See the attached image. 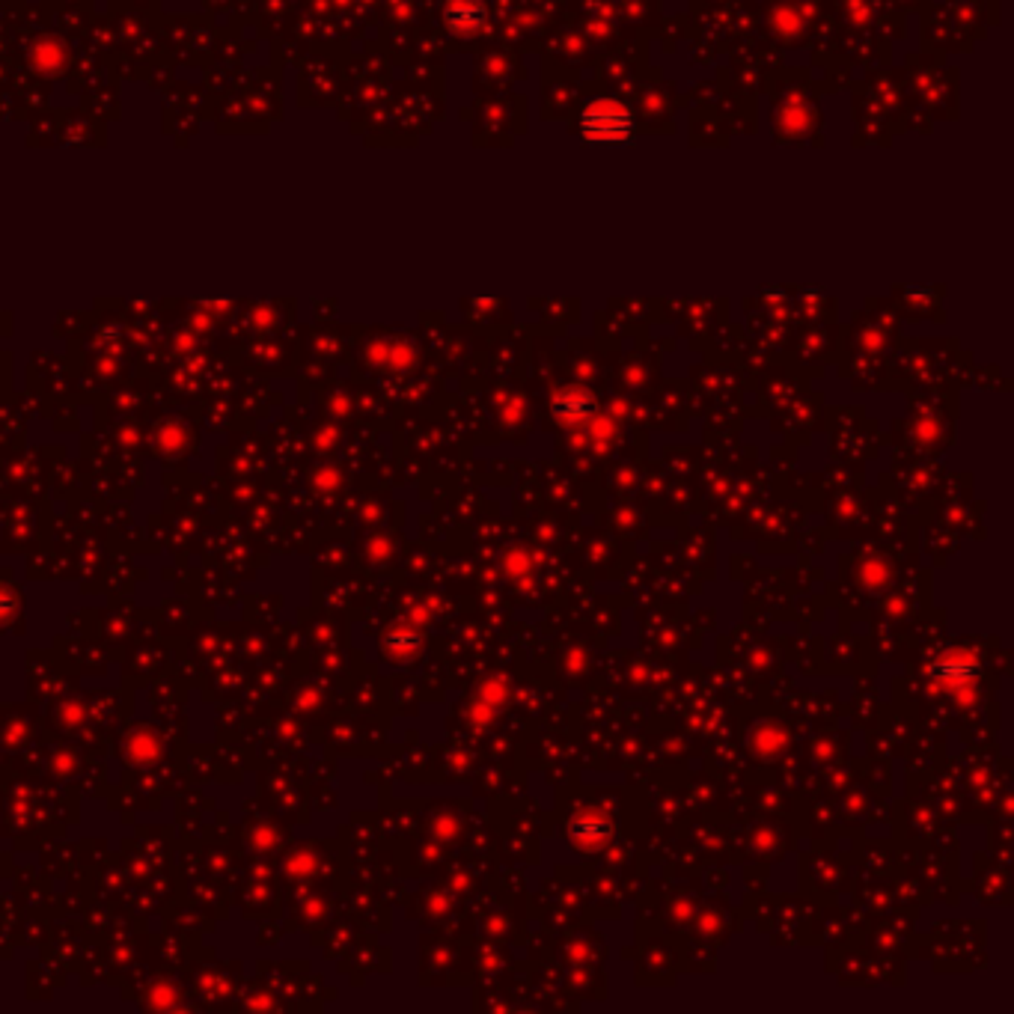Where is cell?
Instances as JSON below:
<instances>
[{
  "instance_id": "6da1fadb",
  "label": "cell",
  "mask_w": 1014,
  "mask_h": 1014,
  "mask_svg": "<svg viewBox=\"0 0 1014 1014\" xmlns=\"http://www.w3.org/2000/svg\"><path fill=\"white\" fill-rule=\"evenodd\" d=\"M580 128H583V137L589 140H598V143H619V140H628L631 131H634V122L628 111L616 102H595L583 111V119H580Z\"/></svg>"
}]
</instances>
